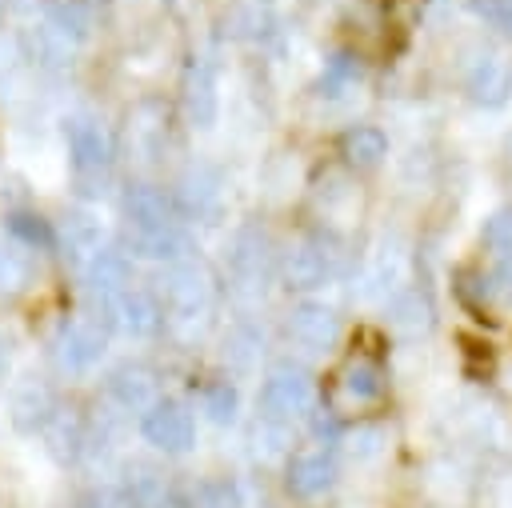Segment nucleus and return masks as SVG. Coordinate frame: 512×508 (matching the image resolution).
Masks as SVG:
<instances>
[{
    "label": "nucleus",
    "mask_w": 512,
    "mask_h": 508,
    "mask_svg": "<svg viewBox=\"0 0 512 508\" xmlns=\"http://www.w3.org/2000/svg\"><path fill=\"white\" fill-rule=\"evenodd\" d=\"M160 296H164V312L180 324H192V320H204L208 308H212V280L200 264L192 260H172L160 276Z\"/></svg>",
    "instance_id": "f257e3e1"
},
{
    "label": "nucleus",
    "mask_w": 512,
    "mask_h": 508,
    "mask_svg": "<svg viewBox=\"0 0 512 508\" xmlns=\"http://www.w3.org/2000/svg\"><path fill=\"white\" fill-rule=\"evenodd\" d=\"M312 400H316V384H312V376H308L304 368H292V364L276 368V372L260 384V408H264V420L284 424V428H288L292 420L308 416V412H312Z\"/></svg>",
    "instance_id": "f03ea898"
},
{
    "label": "nucleus",
    "mask_w": 512,
    "mask_h": 508,
    "mask_svg": "<svg viewBox=\"0 0 512 508\" xmlns=\"http://www.w3.org/2000/svg\"><path fill=\"white\" fill-rule=\"evenodd\" d=\"M100 308H104L100 324L104 328H116V332H124L132 340H144V336L160 332V324H164L160 300L152 292H144V288H124L112 300H100Z\"/></svg>",
    "instance_id": "7ed1b4c3"
},
{
    "label": "nucleus",
    "mask_w": 512,
    "mask_h": 508,
    "mask_svg": "<svg viewBox=\"0 0 512 508\" xmlns=\"http://www.w3.org/2000/svg\"><path fill=\"white\" fill-rule=\"evenodd\" d=\"M100 356H104V324L100 320L76 316V320H64L56 328V336H52V364L60 372H88Z\"/></svg>",
    "instance_id": "20e7f679"
},
{
    "label": "nucleus",
    "mask_w": 512,
    "mask_h": 508,
    "mask_svg": "<svg viewBox=\"0 0 512 508\" xmlns=\"http://www.w3.org/2000/svg\"><path fill=\"white\" fill-rule=\"evenodd\" d=\"M64 140H68V152H72V168L88 180L104 176L112 168V136L104 132L100 120L92 116H76L64 124Z\"/></svg>",
    "instance_id": "39448f33"
},
{
    "label": "nucleus",
    "mask_w": 512,
    "mask_h": 508,
    "mask_svg": "<svg viewBox=\"0 0 512 508\" xmlns=\"http://www.w3.org/2000/svg\"><path fill=\"white\" fill-rule=\"evenodd\" d=\"M340 476V464H336V452L324 448V444H312V448H300L292 452L288 460V492L300 496V500H312V496H324Z\"/></svg>",
    "instance_id": "423d86ee"
},
{
    "label": "nucleus",
    "mask_w": 512,
    "mask_h": 508,
    "mask_svg": "<svg viewBox=\"0 0 512 508\" xmlns=\"http://www.w3.org/2000/svg\"><path fill=\"white\" fill-rule=\"evenodd\" d=\"M340 268H344V252L336 244L332 248H324V244H300L284 260V280L296 292H312V288H324Z\"/></svg>",
    "instance_id": "0eeeda50"
},
{
    "label": "nucleus",
    "mask_w": 512,
    "mask_h": 508,
    "mask_svg": "<svg viewBox=\"0 0 512 508\" xmlns=\"http://www.w3.org/2000/svg\"><path fill=\"white\" fill-rule=\"evenodd\" d=\"M288 340L304 352H328L340 340V316L336 308L320 300H304L288 312Z\"/></svg>",
    "instance_id": "6e6552de"
},
{
    "label": "nucleus",
    "mask_w": 512,
    "mask_h": 508,
    "mask_svg": "<svg viewBox=\"0 0 512 508\" xmlns=\"http://www.w3.org/2000/svg\"><path fill=\"white\" fill-rule=\"evenodd\" d=\"M380 396H384V372L372 360H348L332 380V408L336 412L372 408Z\"/></svg>",
    "instance_id": "1a4fd4ad"
},
{
    "label": "nucleus",
    "mask_w": 512,
    "mask_h": 508,
    "mask_svg": "<svg viewBox=\"0 0 512 508\" xmlns=\"http://www.w3.org/2000/svg\"><path fill=\"white\" fill-rule=\"evenodd\" d=\"M140 432L148 444H156L160 452H184L196 436V424H192V412L176 400H156L152 408H144V420H140Z\"/></svg>",
    "instance_id": "9d476101"
},
{
    "label": "nucleus",
    "mask_w": 512,
    "mask_h": 508,
    "mask_svg": "<svg viewBox=\"0 0 512 508\" xmlns=\"http://www.w3.org/2000/svg\"><path fill=\"white\" fill-rule=\"evenodd\" d=\"M124 216L132 224V232H160V228H176L180 224V208L164 188L152 184H132L124 196Z\"/></svg>",
    "instance_id": "9b49d317"
},
{
    "label": "nucleus",
    "mask_w": 512,
    "mask_h": 508,
    "mask_svg": "<svg viewBox=\"0 0 512 508\" xmlns=\"http://www.w3.org/2000/svg\"><path fill=\"white\" fill-rule=\"evenodd\" d=\"M412 280V252L400 236H384L380 248L372 252V264H368V284L388 300L392 292L408 288Z\"/></svg>",
    "instance_id": "f8f14e48"
},
{
    "label": "nucleus",
    "mask_w": 512,
    "mask_h": 508,
    "mask_svg": "<svg viewBox=\"0 0 512 508\" xmlns=\"http://www.w3.org/2000/svg\"><path fill=\"white\" fill-rule=\"evenodd\" d=\"M184 112L192 128H212L220 112V92H216V68L208 60H192L184 72Z\"/></svg>",
    "instance_id": "ddd939ff"
},
{
    "label": "nucleus",
    "mask_w": 512,
    "mask_h": 508,
    "mask_svg": "<svg viewBox=\"0 0 512 508\" xmlns=\"http://www.w3.org/2000/svg\"><path fill=\"white\" fill-rule=\"evenodd\" d=\"M84 280H88V292L100 296V300H112L116 292L132 288V260L128 252L120 248H96L88 260H84Z\"/></svg>",
    "instance_id": "4468645a"
},
{
    "label": "nucleus",
    "mask_w": 512,
    "mask_h": 508,
    "mask_svg": "<svg viewBox=\"0 0 512 508\" xmlns=\"http://www.w3.org/2000/svg\"><path fill=\"white\" fill-rule=\"evenodd\" d=\"M468 96L480 108H500L512 96V64L504 56H480L468 68Z\"/></svg>",
    "instance_id": "2eb2a0df"
},
{
    "label": "nucleus",
    "mask_w": 512,
    "mask_h": 508,
    "mask_svg": "<svg viewBox=\"0 0 512 508\" xmlns=\"http://www.w3.org/2000/svg\"><path fill=\"white\" fill-rule=\"evenodd\" d=\"M108 388H112V400H116L120 408H128V412H144V408L156 404V376H152L144 364H124V368H116L112 380H108Z\"/></svg>",
    "instance_id": "dca6fc26"
},
{
    "label": "nucleus",
    "mask_w": 512,
    "mask_h": 508,
    "mask_svg": "<svg viewBox=\"0 0 512 508\" xmlns=\"http://www.w3.org/2000/svg\"><path fill=\"white\" fill-rule=\"evenodd\" d=\"M340 152H344V160H348L352 168H376V164H384V156H388V136H384L376 124H356V128L344 132Z\"/></svg>",
    "instance_id": "f3484780"
},
{
    "label": "nucleus",
    "mask_w": 512,
    "mask_h": 508,
    "mask_svg": "<svg viewBox=\"0 0 512 508\" xmlns=\"http://www.w3.org/2000/svg\"><path fill=\"white\" fill-rule=\"evenodd\" d=\"M388 320L400 328V332H428L432 328V300L428 292L420 288H400L388 296Z\"/></svg>",
    "instance_id": "a211bd4d"
},
{
    "label": "nucleus",
    "mask_w": 512,
    "mask_h": 508,
    "mask_svg": "<svg viewBox=\"0 0 512 508\" xmlns=\"http://www.w3.org/2000/svg\"><path fill=\"white\" fill-rule=\"evenodd\" d=\"M60 244H64V256H72V260H88L96 248H100V220L92 216V212H68V220H64V228H60Z\"/></svg>",
    "instance_id": "6ab92c4d"
},
{
    "label": "nucleus",
    "mask_w": 512,
    "mask_h": 508,
    "mask_svg": "<svg viewBox=\"0 0 512 508\" xmlns=\"http://www.w3.org/2000/svg\"><path fill=\"white\" fill-rule=\"evenodd\" d=\"M48 412H52V400H48V392L36 388V384H24V388L12 396V420H16V428H36V424L48 420Z\"/></svg>",
    "instance_id": "aec40b11"
},
{
    "label": "nucleus",
    "mask_w": 512,
    "mask_h": 508,
    "mask_svg": "<svg viewBox=\"0 0 512 508\" xmlns=\"http://www.w3.org/2000/svg\"><path fill=\"white\" fill-rule=\"evenodd\" d=\"M88 24H92V16H88V8H84L80 0H60V4L52 8V24H48V28H56L68 44H76V40L88 36Z\"/></svg>",
    "instance_id": "412c9836"
},
{
    "label": "nucleus",
    "mask_w": 512,
    "mask_h": 508,
    "mask_svg": "<svg viewBox=\"0 0 512 508\" xmlns=\"http://www.w3.org/2000/svg\"><path fill=\"white\" fill-rule=\"evenodd\" d=\"M216 196H220V188H216V176H208V172H188L180 184V204L188 212H208L216 204Z\"/></svg>",
    "instance_id": "4be33fe9"
},
{
    "label": "nucleus",
    "mask_w": 512,
    "mask_h": 508,
    "mask_svg": "<svg viewBox=\"0 0 512 508\" xmlns=\"http://www.w3.org/2000/svg\"><path fill=\"white\" fill-rule=\"evenodd\" d=\"M360 80V64L352 56H332L328 68L320 72V96H344Z\"/></svg>",
    "instance_id": "5701e85b"
},
{
    "label": "nucleus",
    "mask_w": 512,
    "mask_h": 508,
    "mask_svg": "<svg viewBox=\"0 0 512 508\" xmlns=\"http://www.w3.org/2000/svg\"><path fill=\"white\" fill-rule=\"evenodd\" d=\"M200 404H204V412H208L216 424H232V420H236V388H228V380L208 384L204 396H200Z\"/></svg>",
    "instance_id": "b1692460"
},
{
    "label": "nucleus",
    "mask_w": 512,
    "mask_h": 508,
    "mask_svg": "<svg viewBox=\"0 0 512 508\" xmlns=\"http://www.w3.org/2000/svg\"><path fill=\"white\" fill-rule=\"evenodd\" d=\"M192 508H244V500H240V488H236V484H228V480H208V484L196 488Z\"/></svg>",
    "instance_id": "393cba45"
},
{
    "label": "nucleus",
    "mask_w": 512,
    "mask_h": 508,
    "mask_svg": "<svg viewBox=\"0 0 512 508\" xmlns=\"http://www.w3.org/2000/svg\"><path fill=\"white\" fill-rule=\"evenodd\" d=\"M484 244L500 256H512V208H500L484 220Z\"/></svg>",
    "instance_id": "a878e982"
},
{
    "label": "nucleus",
    "mask_w": 512,
    "mask_h": 508,
    "mask_svg": "<svg viewBox=\"0 0 512 508\" xmlns=\"http://www.w3.org/2000/svg\"><path fill=\"white\" fill-rule=\"evenodd\" d=\"M12 232H16L28 248H52V244H56V232L48 228L44 216H12Z\"/></svg>",
    "instance_id": "bb28decb"
},
{
    "label": "nucleus",
    "mask_w": 512,
    "mask_h": 508,
    "mask_svg": "<svg viewBox=\"0 0 512 508\" xmlns=\"http://www.w3.org/2000/svg\"><path fill=\"white\" fill-rule=\"evenodd\" d=\"M472 12L500 36H512V0H472Z\"/></svg>",
    "instance_id": "cd10ccee"
},
{
    "label": "nucleus",
    "mask_w": 512,
    "mask_h": 508,
    "mask_svg": "<svg viewBox=\"0 0 512 508\" xmlns=\"http://www.w3.org/2000/svg\"><path fill=\"white\" fill-rule=\"evenodd\" d=\"M28 272H32V268H28V256L0 248V292L24 288V284H28Z\"/></svg>",
    "instance_id": "c85d7f7f"
},
{
    "label": "nucleus",
    "mask_w": 512,
    "mask_h": 508,
    "mask_svg": "<svg viewBox=\"0 0 512 508\" xmlns=\"http://www.w3.org/2000/svg\"><path fill=\"white\" fill-rule=\"evenodd\" d=\"M488 284H492V292H496L500 300L512 304V256H500V264H496V272L488 276Z\"/></svg>",
    "instance_id": "c756f323"
},
{
    "label": "nucleus",
    "mask_w": 512,
    "mask_h": 508,
    "mask_svg": "<svg viewBox=\"0 0 512 508\" xmlns=\"http://www.w3.org/2000/svg\"><path fill=\"white\" fill-rule=\"evenodd\" d=\"M376 440H384L380 428H360V432L352 436V456H360V460H364V456H376V452H380Z\"/></svg>",
    "instance_id": "7c9ffc66"
},
{
    "label": "nucleus",
    "mask_w": 512,
    "mask_h": 508,
    "mask_svg": "<svg viewBox=\"0 0 512 508\" xmlns=\"http://www.w3.org/2000/svg\"><path fill=\"white\" fill-rule=\"evenodd\" d=\"M496 508H512V480H500L496 484V500H492Z\"/></svg>",
    "instance_id": "2f4dec72"
},
{
    "label": "nucleus",
    "mask_w": 512,
    "mask_h": 508,
    "mask_svg": "<svg viewBox=\"0 0 512 508\" xmlns=\"http://www.w3.org/2000/svg\"><path fill=\"white\" fill-rule=\"evenodd\" d=\"M8 368V344H4V336H0V372Z\"/></svg>",
    "instance_id": "473e14b6"
},
{
    "label": "nucleus",
    "mask_w": 512,
    "mask_h": 508,
    "mask_svg": "<svg viewBox=\"0 0 512 508\" xmlns=\"http://www.w3.org/2000/svg\"><path fill=\"white\" fill-rule=\"evenodd\" d=\"M508 156H512V136H508Z\"/></svg>",
    "instance_id": "72a5a7b5"
}]
</instances>
